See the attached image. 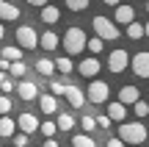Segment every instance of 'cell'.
<instances>
[{
  "label": "cell",
  "instance_id": "6da1fadb",
  "mask_svg": "<svg viewBox=\"0 0 149 147\" xmlns=\"http://www.w3.org/2000/svg\"><path fill=\"white\" fill-rule=\"evenodd\" d=\"M119 136L124 139V144H144L146 142V128H144V122H124L122 120Z\"/></svg>",
  "mask_w": 149,
  "mask_h": 147
},
{
  "label": "cell",
  "instance_id": "7a4b0ae2",
  "mask_svg": "<svg viewBox=\"0 0 149 147\" xmlns=\"http://www.w3.org/2000/svg\"><path fill=\"white\" fill-rule=\"evenodd\" d=\"M86 33H83V28H66V33H64V47H66V53L69 56H80L86 50Z\"/></svg>",
  "mask_w": 149,
  "mask_h": 147
},
{
  "label": "cell",
  "instance_id": "3957f363",
  "mask_svg": "<svg viewBox=\"0 0 149 147\" xmlns=\"http://www.w3.org/2000/svg\"><path fill=\"white\" fill-rule=\"evenodd\" d=\"M108 94H111V86H108L105 81H100V78H94V81L88 83V94H86V97H88L94 106H102L108 100Z\"/></svg>",
  "mask_w": 149,
  "mask_h": 147
},
{
  "label": "cell",
  "instance_id": "277c9868",
  "mask_svg": "<svg viewBox=\"0 0 149 147\" xmlns=\"http://www.w3.org/2000/svg\"><path fill=\"white\" fill-rule=\"evenodd\" d=\"M130 67V53L127 50H111V56H108V70L113 72V75H119V72H124Z\"/></svg>",
  "mask_w": 149,
  "mask_h": 147
},
{
  "label": "cell",
  "instance_id": "5b68a950",
  "mask_svg": "<svg viewBox=\"0 0 149 147\" xmlns=\"http://www.w3.org/2000/svg\"><path fill=\"white\" fill-rule=\"evenodd\" d=\"M94 31H97V36H102V39H119V25L111 22L108 17H100V14L94 17Z\"/></svg>",
  "mask_w": 149,
  "mask_h": 147
},
{
  "label": "cell",
  "instance_id": "8992f818",
  "mask_svg": "<svg viewBox=\"0 0 149 147\" xmlns=\"http://www.w3.org/2000/svg\"><path fill=\"white\" fill-rule=\"evenodd\" d=\"M17 42H19L22 50H33V47H39V33L31 25H19L17 28Z\"/></svg>",
  "mask_w": 149,
  "mask_h": 147
},
{
  "label": "cell",
  "instance_id": "52a82bcc",
  "mask_svg": "<svg viewBox=\"0 0 149 147\" xmlns=\"http://www.w3.org/2000/svg\"><path fill=\"white\" fill-rule=\"evenodd\" d=\"M130 67H133V72H135L138 78H149V53H146V50L135 53L133 61H130Z\"/></svg>",
  "mask_w": 149,
  "mask_h": 147
},
{
  "label": "cell",
  "instance_id": "ba28073f",
  "mask_svg": "<svg viewBox=\"0 0 149 147\" xmlns=\"http://www.w3.org/2000/svg\"><path fill=\"white\" fill-rule=\"evenodd\" d=\"M39 125H42V122H39V117L31 114V111H25V114L17 117V128H19V131H25V133H36Z\"/></svg>",
  "mask_w": 149,
  "mask_h": 147
},
{
  "label": "cell",
  "instance_id": "9c48e42d",
  "mask_svg": "<svg viewBox=\"0 0 149 147\" xmlns=\"http://www.w3.org/2000/svg\"><path fill=\"white\" fill-rule=\"evenodd\" d=\"M77 70H80V75H83V78H97V75H100V70H102V64L97 61V56H88V58L80 61Z\"/></svg>",
  "mask_w": 149,
  "mask_h": 147
},
{
  "label": "cell",
  "instance_id": "30bf717a",
  "mask_svg": "<svg viewBox=\"0 0 149 147\" xmlns=\"http://www.w3.org/2000/svg\"><path fill=\"white\" fill-rule=\"evenodd\" d=\"M17 92H19V97L25 100V103H31V100H39V86H36V83H31V81L17 83Z\"/></svg>",
  "mask_w": 149,
  "mask_h": 147
},
{
  "label": "cell",
  "instance_id": "8fae6325",
  "mask_svg": "<svg viewBox=\"0 0 149 147\" xmlns=\"http://www.w3.org/2000/svg\"><path fill=\"white\" fill-rule=\"evenodd\" d=\"M113 17H116V25H130V22L135 20V8H133V6L119 3V6H116V14H113Z\"/></svg>",
  "mask_w": 149,
  "mask_h": 147
},
{
  "label": "cell",
  "instance_id": "7c38bea8",
  "mask_svg": "<svg viewBox=\"0 0 149 147\" xmlns=\"http://www.w3.org/2000/svg\"><path fill=\"white\" fill-rule=\"evenodd\" d=\"M64 97L69 100V106H74V108H83V106H86V94L80 92L77 86H72V83H66V92H64Z\"/></svg>",
  "mask_w": 149,
  "mask_h": 147
},
{
  "label": "cell",
  "instance_id": "4fadbf2b",
  "mask_svg": "<svg viewBox=\"0 0 149 147\" xmlns=\"http://www.w3.org/2000/svg\"><path fill=\"white\" fill-rule=\"evenodd\" d=\"M39 108H42L44 114L53 117L55 111H58V94H53V92H50V94H42V97H39Z\"/></svg>",
  "mask_w": 149,
  "mask_h": 147
},
{
  "label": "cell",
  "instance_id": "5bb4252c",
  "mask_svg": "<svg viewBox=\"0 0 149 147\" xmlns=\"http://www.w3.org/2000/svg\"><path fill=\"white\" fill-rule=\"evenodd\" d=\"M39 20L47 22V25H55V22L61 20V11L55 8L53 3H44V6H42V14H39Z\"/></svg>",
  "mask_w": 149,
  "mask_h": 147
},
{
  "label": "cell",
  "instance_id": "9a60e30c",
  "mask_svg": "<svg viewBox=\"0 0 149 147\" xmlns=\"http://www.w3.org/2000/svg\"><path fill=\"white\" fill-rule=\"evenodd\" d=\"M17 131V120H11L8 114H0V139H11Z\"/></svg>",
  "mask_w": 149,
  "mask_h": 147
},
{
  "label": "cell",
  "instance_id": "2e32d148",
  "mask_svg": "<svg viewBox=\"0 0 149 147\" xmlns=\"http://www.w3.org/2000/svg\"><path fill=\"white\" fill-rule=\"evenodd\" d=\"M0 20H19V8H17L14 3H8V0H0Z\"/></svg>",
  "mask_w": 149,
  "mask_h": 147
},
{
  "label": "cell",
  "instance_id": "e0dca14e",
  "mask_svg": "<svg viewBox=\"0 0 149 147\" xmlns=\"http://www.w3.org/2000/svg\"><path fill=\"white\" fill-rule=\"evenodd\" d=\"M58 44H61V36H55L53 31H44L39 36V47H44V50H55Z\"/></svg>",
  "mask_w": 149,
  "mask_h": 147
},
{
  "label": "cell",
  "instance_id": "ac0fdd59",
  "mask_svg": "<svg viewBox=\"0 0 149 147\" xmlns=\"http://www.w3.org/2000/svg\"><path fill=\"white\" fill-rule=\"evenodd\" d=\"M108 117H111V120H116V122H122L124 117H127V108H124L122 100H116V103H108Z\"/></svg>",
  "mask_w": 149,
  "mask_h": 147
},
{
  "label": "cell",
  "instance_id": "d6986e66",
  "mask_svg": "<svg viewBox=\"0 0 149 147\" xmlns=\"http://www.w3.org/2000/svg\"><path fill=\"white\" fill-rule=\"evenodd\" d=\"M138 97H141V94H138V89H135V86H122V92H119V100H122L124 106H133Z\"/></svg>",
  "mask_w": 149,
  "mask_h": 147
},
{
  "label": "cell",
  "instance_id": "ffe728a7",
  "mask_svg": "<svg viewBox=\"0 0 149 147\" xmlns=\"http://www.w3.org/2000/svg\"><path fill=\"white\" fill-rule=\"evenodd\" d=\"M36 72H39V75H44V78H50L55 72V61L53 58H39L36 61Z\"/></svg>",
  "mask_w": 149,
  "mask_h": 147
},
{
  "label": "cell",
  "instance_id": "44dd1931",
  "mask_svg": "<svg viewBox=\"0 0 149 147\" xmlns=\"http://www.w3.org/2000/svg\"><path fill=\"white\" fill-rule=\"evenodd\" d=\"M55 70H58V72H64V75H69V72L74 70V64H72V58H69V56H61V58H55Z\"/></svg>",
  "mask_w": 149,
  "mask_h": 147
},
{
  "label": "cell",
  "instance_id": "7402d4cb",
  "mask_svg": "<svg viewBox=\"0 0 149 147\" xmlns=\"http://www.w3.org/2000/svg\"><path fill=\"white\" fill-rule=\"evenodd\" d=\"M72 144L74 147H94L97 142L88 136V133H74V136H72Z\"/></svg>",
  "mask_w": 149,
  "mask_h": 147
},
{
  "label": "cell",
  "instance_id": "603a6c76",
  "mask_svg": "<svg viewBox=\"0 0 149 147\" xmlns=\"http://www.w3.org/2000/svg\"><path fill=\"white\" fill-rule=\"evenodd\" d=\"M127 39H144V25L133 20V22L127 25Z\"/></svg>",
  "mask_w": 149,
  "mask_h": 147
},
{
  "label": "cell",
  "instance_id": "cb8c5ba5",
  "mask_svg": "<svg viewBox=\"0 0 149 147\" xmlns=\"http://www.w3.org/2000/svg\"><path fill=\"white\" fill-rule=\"evenodd\" d=\"M8 72H11V75H14V78H25L28 67L22 64V58H17V61H11V64H8Z\"/></svg>",
  "mask_w": 149,
  "mask_h": 147
},
{
  "label": "cell",
  "instance_id": "d4e9b609",
  "mask_svg": "<svg viewBox=\"0 0 149 147\" xmlns=\"http://www.w3.org/2000/svg\"><path fill=\"white\" fill-rule=\"evenodd\" d=\"M133 111H135V117H138V120H144V117H149V103L138 97V100L133 103Z\"/></svg>",
  "mask_w": 149,
  "mask_h": 147
},
{
  "label": "cell",
  "instance_id": "484cf974",
  "mask_svg": "<svg viewBox=\"0 0 149 147\" xmlns=\"http://www.w3.org/2000/svg\"><path fill=\"white\" fill-rule=\"evenodd\" d=\"M55 122H58V131H72L74 128V117L72 114H58Z\"/></svg>",
  "mask_w": 149,
  "mask_h": 147
},
{
  "label": "cell",
  "instance_id": "4316f807",
  "mask_svg": "<svg viewBox=\"0 0 149 147\" xmlns=\"http://www.w3.org/2000/svg\"><path fill=\"white\" fill-rule=\"evenodd\" d=\"M80 128H83L86 133L97 131V120H94V117H91V114H83V117H80Z\"/></svg>",
  "mask_w": 149,
  "mask_h": 147
},
{
  "label": "cell",
  "instance_id": "83f0119b",
  "mask_svg": "<svg viewBox=\"0 0 149 147\" xmlns=\"http://www.w3.org/2000/svg\"><path fill=\"white\" fill-rule=\"evenodd\" d=\"M102 44H105V39L97 36V39H88V42H86V47H88L94 56H100V53H102Z\"/></svg>",
  "mask_w": 149,
  "mask_h": 147
},
{
  "label": "cell",
  "instance_id": "f1b7e54d",
  "mask_svg": "<svg viewBox=\"0 0 149 147\" xmlns=\"http://www.w3.org/2000/svg\"><path fill=\"white\" fill-rule=\"evenodd\" d=\"M3 56L8 61H17V58H22V47H14V44H8V47H3Z\"/></svg>",
  "mask_w": 149,
  "mask_h": 147
},
{
  "label": "cell",
  "instance_id": "f546056e",
  "mask_svg": "<svg viewBox=\"0 0 149 147\" xmlns=\"http://www.w3.org/2000/svg\"><path fill=\"white\" fill-rule=\"evenodd\" d=\"M64 3H66V8H72V11H86L91 0H64Z\"/></svg>",
  "mask_w": 149,
  "mask_h": 147
},
{
  "label": "cell",
  "instance_id": "4dcf8cb0",
  "mask_svg": "<svg viewBox=\"0 0 149 147\" xmlns=\"http://www.w3.org/2000/svg\"><path fill=\"white\" fill-rule=\"evenodd\" d=\"M39 131H42L44 136H53V133L58 131V122H53V120H47V122H42V125H39Z\"/></svg>",
  "mask_w": 149,
  "mask_h": 147
},
{
  "label": "cell",
  "instance_id": "1f68e13d",
  "mask_svg": "<svg viewBox=\"0 0 149 147\" xmlns=\"http://www.w3.org/2000/svg\"><path fill=\"white\" fill-rule=\"evenodd\" d=\"M11 142H14L17 147H25V144H31V133H14V136H11Z\"/></svg>",
  "mask_w": 149,
  "mask_h": 147
},
{
  "label": "cell",
  "instance_id": "d6a6232c",
  "mask_svg": "<svg viewBox=\"0 0 149 147\" xmlns=\"http://www.w3.org/2000/svg\"><path fill=\"white\" fill-rule=\"evenodd\" d=\"M0 89H3V94H8V92H14V89H17V83H11V78L6 75L3 81H0Z\"/></svg>",
  "mask_w": 149,
  "mask_h": 147
},
{
  "label": "cell",
  "instance_id": "836d02e7",
  "mask_svg": "<svg viewBox=\"0 0 149 147\" xmlns=\"http://www.w3.org/2000/svg\"><path fill=\"white\" fill-rule=\"evenodd\" d=\"M11 111V100H8V94H0V114H8Z\"/></svg>",
  "mask_w": 149,
  "mask_h": 147
},
{
  "label": "cell",
  "instance_id": "e575fe53",
  "mask_svg": "<svg viewBox=\"0 0 149 147\" xmlns=\"http://www.w3.org/2000/svg\"><path fill=\"white\" fill-rule=\"evenodd\" d=\"M50 92H53V94H64V92H66V83L53 81V83H50Z\"/></svg>",
  "mask_w": 149,
  "mask_h": 147
},
{
  "label": "cell",
  "instance_id": "d590c367",
  "mask_svg": "<svg viewBox=\"0 0 149 147\" xmlns=\"http://www.w3.org/2000/svg\"><path fill=\"white\" fill-rule=\"evenodd\" d=\"M122 144H124L122 136H111V139H108V147H122Z\"/></svg>",
  "mask_w": 149,
  "mask_h": 147
},
{
  "label": "cell",
  "instance_id": "8d00e7d4",
  "mask_svg": "<svg viewBox=\"0 0 149 147\" xmlns=\"http://www.w3.org/2000/svg\"><path fill=\"white\" fill-rule=\"evenodd\" d=\"M108 125H111V117H97V128H108Z\"/></svg>",
  "mask_w": 149,
  "mask_h": 147
},
{
  "label": "cell",
  "instance_id": "74e56055",
  "mask_svg": "<svg viewBox=\"0 0 149 147\" xmlns=\"http://www.w3.org/2000/svg\"><path fill=\"white\" fill-rule=\"evenodd\" d=\"M44 147H58V142H55L53 136H47V139H44Z\"/></svg>",
  "mask_w": 149,
  "mask_h": 147
},
{
  "label": "cell",
  "instance_id": "f35d334b",
  "mask_svg": "<svg viewBox=\"0 0 149 147\" xmlns=\"http://www.w3.org/2000/svg\"><path fill=\"white\" fill-rule=\"evenodd\" d=\"M28 3H31V6H36V8H42V6H44V3H50V0H28Z\"/></svg>",
  "mask_w": 149,
  "mask_h": 147
},
{
  "label": "cell",
  "instance_id": "ab89813d",
  "mask_svg": "<svg viewBox=\"0 0 149 147\" xmlns=\"http://www.w3.org/2000/svg\"><path fill=\"white\" fill-rule=\"evenodd\" d=\"M102 3H105V6H119L122 0H102Z\"/></svg>",
  "mask_w": 149,
  "mask_h": 147
},
{
  "label": "cell",
  "instance_id": "60d3db41",
  "mask_svg": "<svg viewBox=\"0 0 149 147\" xmlns=\"http://www.w3.org/2000/svg\"><path fill=\"white\" fill-rule=\"evenodd\" d=\"M144 36L149 39V22H146V25H144Z\"/></svg>",
  "mask_w": 149,
  "mask_h": 147
},
{
  "label": "cell",
  "instance_id": "b9f144b4",
  "mask_svg": "<svg viewBox=\"0 0 149 147\" xmlns=\"http://www.w3.org/2000/svg\"><path fill=\"white\" fill-rule=\"evenodd\" d=\"M0 39H3V20H0Z\"/></svg>",
  "mask_w": 149,
  "mask_h": 147
},
{
  "label": "cell",
  "instance_id": "7bdbcfd3",
  "mask_svg": "<svg viewBox=\"0 0 149 147\" xmlns=\"http://www.w3.org/2000/svg\"><path fill=\"white\" fill-rule=\"evenodd\" d=\"M3 78H6V70H0V81H3Z\"/></svg>",
  "mask_w": 149,
  "mask_h": 147
},
{
  "label": "cell",
  "instance_id": "ee69618b",
  "mask_svg": "<svg viewBox=\"0 0 149 147\" xmlns=\"http://www.w3.org/2000/svg\"><path fill=\"white\" fill-rule=\"evenodd\" d=\"M146 11H149V3H146Z\"/></svg>",
  "mask_w": 149,
  "mask_h": 147
}]
</instances>
